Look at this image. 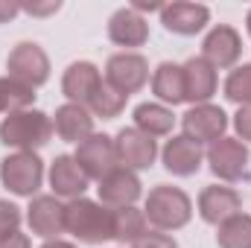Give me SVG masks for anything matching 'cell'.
<instances>
[{
	"mask_svg": "<svg viewBox=\"0 0 251 248\" xmlns=\"http://www.w3.org/2000/svg\"><path fill=\"white\" fill-rule=\"evenodd\" d=\"M234 128H237L240 140H249L251 143V102L249 105H240V111L234 117Z\"/></svg>",
	"mask_w": 251,
	"mask_h": 248,
	"instance_id": "4dcf8cb0",
	"label": "cell"
},
{
	"mask_svg": "<svg viewBox=\"0 0 251 248\" xmlns=\"http://www.w3.org/2000/svg\"><path fill=\"white\" fill-rule=\"evenodd\" d=\"M0 248H29V237L26 234H12V237L0 240Z\"/></svg>",
	"mask_w": 251,
	"mask_h": 248,
	"instance_id": "836d02e7",
	"label": "cell"
},
{
	"mask_svg": "<svg viewBox=\"0 0 251 248\" xmlns=\"http://www.w3.org/2000/svg\"><path fill=\"white\" fill-rule=\"evenodd\" d=\"M216 246L219 248H251V216L249 213H237V216L225 219L219 225Z\"/></svg>",
	"mask_w": 251,
	"mask_h": 248,
	"instance_id": "cb8c5ba5",
	"label": "cell"
},
{
	"mask_svg": "<svg viewBox=\"0 0 251 248\" xmlns=\"http://www.w3.org/2000/svg\"><path fill=\"white\" fill-rule=\"evenodd\" d=\"M225 97L237 105H249L251 102V64H243L237 70L228 73L225 79Z\"/></svg>",
	"mask_w": 251,
	"mask_h": 248,
	"instance_id": "83f0119b",
	"label": "cell"
},
{
	"mask_svg": "<svg viewBox=\"0 0 251 248\" xmlns=\"http://www.w3.org/2000/svg\"><path fill=\"white\" fill-rule=\"evenodd\" d=\"M114 149H117V161L126 164V170H149L158 155V143L134 125L123 128L114 137Z\"/></svg>",
	"mask_w": 251,
	"mask_h": 248,
	"instance_id": "8fae6325",
	"label": "cell"
},
{
	"mask_svg": "<svg viewBox=\"0 0 251 248\" xmlns=\"http://www.w3.org/2000/svg\"><path fill=\"white\" fill-rule=\"evenodd\" d=\"M184 125V134L190 140H196L199 146L201 143H216L225 137V128H228V114L219 108V105H193L187 114L181 117Z\"/></svg>",
	"mask_w": 251,
	"mask_h": 248,
	"instance_id": "9c48e42d",
	"label": "cell"
},
{
	"mask_svg": "<svg viewBox=\"0 0 251 248\" xmlns=\"http://www.w3.org/2000/svg\"><path fill=\"white\" fill-rule=\"evenodd\" d=\"M164 167L173 173V175H196L201 170V146L196 140H190L187 134H178L173 140H167L164 146Z\"/></svg>",
	"mask_w": 251,
	"mask_h": 248,
	"instance_id": "d6986e66",
	"label": "cell"
},
{
	"mask_svg": "<svg viewBox=\"0 0 251 248\" xmlns=\"http://www.w3.org/2000/svg\"><path fill=\"white\" fill-rule=\"evenodd\" d=\"M126 94H120L117 88H111L108 82H102L100 88H97V94H94V99L88 102V108L97 114V117H102V120H114V117H120L126 108Z\"/></svg>",
	"mask_w": 251,
	"mask_h": 248,
	"instance_id": "484cf974",
	"label": "cell"
},
{
	"mask_svg": "<svg viewBox=\"0 0 251 248\" xmlns=\"http://www.w3.org/2000/svg\"><path fill=\"white\" fill-rule=\"evenodd\" d=\"M210 21V9L201 3H170L161 9V24L176 35H196Z\"/></svg>",
	"mask_w": 251,
	"mask_h": 248,
	"instance_id": "e0dca14e",
	"label": "cell"
},
{
	"mask_svg": "<svg viewBox=\"0 0 251 248\" xmlns=\"http://www.w3.org/2000/svg\"><path fill=\"white\" fill-rule=\"evenodd\" d=\"M146 219L158 228V231H178L184 228L193 216V201L181 187L158 184L149 190L146 196Z\"/></svg>",
	"mask_w": 251,
	"mask_h": 248,
	"instance_id": "3957f363",
	"label": "cell"
},
{
	"mask_svg": "<svg viewBox=\"0 0 251 248\" xmlns=\"http://www.w3.org/2000/svg\"><path fill=\"white\" fill-rule=\"evenodd\" d=\"M105 82L120 94H137L149 82V62L140 53H114L105 62Z\"/></svg>",
	"mask_w": 251,
	"mask_h": 248,
	"instance_id": "52a82bcc",
	"label": "cell"
},
{
	"mask_svg": "<svg viewBox=\"0 0 251 248\" xmlns=\"http://www.w3.org/2000/svg\"><path fill=\"white\" fill-rule=\"evenodd\" d=\"M246 24H249V35H251V12H249V18H246Z\"/></svg>",
	"mask_w": 251,
	"mask_h": 248,
	"instance_id": "d590c367",
	"label": "cell"
},
{
	"mask_svg": "<svg viewBox=\"0 0 251 248\" xmlns=\"http://www.w3.org/2000/svg\"><path fill=\"white\" fill-rule=\"evenodd\" d=\"M140 178L131 173V170H126V167H114L102 181H100V201L105 204V207H111V210H117V207H131L137 198H140Z\"/></svg>",
	"mask_w": 251,
	"mask_h": 248,
	"instance_id": "5bb4252c",
	"label": "cell"
},
{
	"mask_svg": "<svg viewBox=\"0 0 251 248\" xmlns=\"http://www.w3.org/2000/svg\"><path fill=\"white\" fill-rule=\"evenodd\" d=\"M53 137V120L44 111H12L3 123H0V143L12 146L18 152H32L41 149L44 143H50Z\"/></svg>",
	"mask_w": 251,
	"mask_h": 248,
	"instance_id": "7a4b0ae2",
	"label": "cell"
},
{
	"mask_svg": "<svg viewBox=\"0 0 251 248\" xmlns=\"http://www.w3.org/2000/svg\"><path fill=\"white\" fill-rule=\"evenodd\" d=\"M108 38L120 47H143L149 41V24L140 18V12L128 9H117L108 21Z\"/></svg>",
	"mask_w": 251,
	"mask_h": 248,
	"instance_id": "44dd1931",
	"label": "cell"
},
{
	"mask_svg": "<svg viewBox=\"0 0 251 248\" xmlns=\"http://www.w3.org/2000/svg\"><path fill=\"white\" fill-rule=\"evenodd\" d=\"M152 94L161 99V102H170V105H178V102H187L184 97V70L181 64L173 62H161L152 73Z\"/></svg>",
	"mask_w": 251,
	"mask_h": 248,
	"instance_id": "7402d4cb",
	"label": "cell"
},
{
	"mask_svg": "<svg viewBox=\"0 0 251 248\" xmlns=\"http://www.w3.org/2000/svg\"><path fill=\"white\" fill-rule=\"evenodd\" d=\"M53 131L62 137L64 143H82L94 134V117L85 105H73L64 102L56 108V120H53Z\"/></svg>",
	"mask_w": 251,
	"mask_h": 248,
	"instance_id": "ffe728a7",
	"label": "cell"
},
{
	"mask_svg": "<svg viewBox=\"0 0 251 248\" xmlns=\"http://www.w3.org/2000/svg\"><path fill=\"white\" fill-rule=\"evenodd\" d=\"M131 246L134 248H178V243H176L170 234H158V231L149 234V231H146V234H143L137 243H131Z\"/></svg>",
	"mask_w": 251,
	"mask_h": 248,
	"instance_id": "f546056e",
	"label": "cell"
},
{
	"mask_svg": "<svg viewBox=\"0 0 251 248\" xmlns=\"http://www.w3.org/2000/svg\"><path fill=\"white\" fill-rule=\"evenodd\" d=\"M0 178L9 193L32 198L44 181V164L35 152H15L0 161Z\"/></svg>",
	"mask_w": 251,
	"mask_h": 248,
	"instance_id": "277c9868",
	"label": "cell"
},
{
	"mask_svg": "<svg viewBox=\"0 0 251 248\" xmlns=\"http://www.w3.org/2000/svg\"><path fill=\"white\" fill-rule=\"evenodd\" d=\"M26 222L35 237L59 240V234L64 231V204L56 196H32L26 207Z\"/></svg>",
	"mask_w": 251,
	"mask_h": 248,
	"instance_id": "4fadbf2b",
	"label": "cell"
},
{
	"mask_svg": "<svg viewBox=\"0 0 251 248\" xmlns=\"http://www.w3.org/2000/svg\"><path fill=\"white\" fill-rule=\"evenodd\" d=\"M88 184H91V178L85 175V170L76 164L73 155H59L53 161V167H50V187H53L56 196L70 198V201L73 198H82Z\"/></svg>",
	"mask_w": 251,
	"mask_h": 248,
	"instance_id": "2e32d148",
	"label": "cell"
},
{
	"mask_svg": "<svg viewBox=\"0 0 251 248\" xmlns=\"http://www.w3.org/2000/svg\"><path fill=\"white\" fill-rule=\"evenodd\" d=\"M100 85H102V76H100L97 64L91 62H73L62 76V94L73 105H85V108L94 99Z\"/></svg>",
	"mask_w": 251,
	"mask_h": 248,
	"instance_id": "9a60e30c",
	"label": "cell"
},
{
	"mask_svg": "<svg viewBox=\"0 0 251 248\" xmlns=\"http://www.w3.org/2000/svg\"><path fill=\"white\" fill-rule=\"evenodd\" d=\"M64 231L85 246H100L114 240V210L91 198H73L64 204Z\"/></svg>",
	"mask_w": 251,
	"mask_h": 248,
	"instance_id": "6da1fadb",
	"label": "cell"
},
{
	"mask_svg": "<svg viewBox=\"0 0 251 248\" xmlns=\"http://www.w3.org/2000/svg\"><path fill=\"white\" fill-rule=\"evenodd\" d=\"M18 228H21V207L0 198V240L18 234Z\"/></svg>",
	"mask_w": 251,
	"mask_h": 248,
	"instance_id": "f1b7e54d",
	"label": "cell"
},
{
	"mask_svg": "<svg viewBox=\"0 0 251 248\" xmlns=\"http://www.w3.org/2000/svg\"><path fill=\"white\" fill-rule=\"evenodd\" d=\"M6 70L12 79L24 82L29 88H38L50 79V59L35 41H21L6 56Z\"/></svg>",
	"mask_w": 251,
	"mask_h": 248,
	"instance_id": "5b68a950",
	"label": "cell"
},
{
	"mask_svg": "<svg viewBox=\"0 0 251 248\" xmlns=\"http://www.w3.org/2000/svg\"><path fill=\"white\" fill-rule=\"evenodd\" d=\"M0 111H6V108H3V99H0Z\"/></svg>",
	"mask_w": 251,
	"mask_h": 248,
	"instance_id": "8d00e7d4",
	"label": "cell"
},
{
	"mask_svg": "<svg viewBox=\"0 0 251 248\" xmlns=\"http://www.w3.org/2000/svg\"><path fill=\"white\" fill-rule=\"evenodd\" d=\"M181 70H184V97H187V102L204 105V102L216 94V88H219L216 67L207 64L201 56H196V59H190L187 64H181Z\"/></svg>",
	"mask_w": 251,
	"mask_h": 248,
	"instance_id": "ac0fdd59",
	"label": "cell"
},
{
	"mask_svg": "<svg viewBox=\"0 0 251 248\" xmlns=\"http://www.w3.org/2000/svg\"><path fill=\"white\" fill-rule=\"evenodd\" d=\"M41 248H76L73 243H64V240H47Z\"/></svg>",
	"mask_w": 251,
	"mask_h": 248,
	"instance_id": "e575fe53",
	"label": "cell"
},
{
	"mask_svg": "<svg viewBox=\"0 0 251 248\" xmlns=\"http://www.w3.org/2000/svg\"><path fill=\"white\" fill-rule=\"evenodd\" d=\"M21 12V3H12V0H0V24H9L15 15Z\"/></svg>",
	"mask_w": 251,
	"mask_h": 248,
	"instance_id": "d6a6232c",
	"label": "cell"
},
{
	"mask_svg": "<svg viewBox=\"0 0 251 248\" xmlns=\"http://www.w3.org/2000/svg\"><path fill=\"white\" fill-rule=\"evenodd\" d=\"M207 164H210L213 175L222 181H251L249 149H246V143H240L234 137H222V140L210 143Z\"/></svg>",
	"mask_w": 251,
	"mask_h": 248,
	"instance_id": "8992f818",
	"label": "cell"
},
{
	"mask_svg": "<svg viewBox=\"0 0 251 248\" xmlns=\"http://www.w3.org/2000/svg\"><path fill=\"white\" fill-rule=\"evenodd\" d=\"M243 207V196L234 190V187H219L210 184L199 193V216L207 222V225H222L225 219L237 216Z\"/></svg>",
	"mask_w": 251,
	"mask_h": 248,
	"instance_id": "7c38bea8",
	"label": "cell"
},
{
	"mask_svg": "<svg viewBox=\"0 0 251 248\" xmlns=\"http://www.w3.org/2000/svg\"><path fill=\"white\" fill-rule=\"evenodd\" d=\"M173 111L161 102H140L134 108V128H140L143 134L149 137H161V134H170L173 131Z\"/></svg>",
	"mask_w": 251,
	"mask_h": 248,
	"instance_id": "603a6c76",
	"label": "cell"
},
{
	"mask_svg": "<svg viewBox=\"0 0 251 248\" xmlns=\"http://www.w3.org/2000/svg\"><path fill=\"white\" fill-rule=\"evenodd\" d=\"M0 99H3V108L12 114V111H24L32 105L35 99V88L12 79V76H0Z\"/></svg>",
	"mask_w": 251,
	"mask_h": 248,
	"instance_id": "4316f807",
	"label": "cell"
},
{
	"mask_svg": "<svg viewBox=\"0 0 251 248\" xmlns=\"http://www.w3.org/2000/svg\"><path fill=\"white\" fill-rule=\"evenodd\" d=\"M73 158L85 170V175L97 178V181H102L117 167V149H114V140L108 134H91L88 140H82Z\"/></svg>",
	"mask_w": 251,
	"mask_h": 248,
	"instance_id": "ba28073f",
	"label": "cell"
},
{
	"mask_svg": "<svg viewBox=\"0 0 251 248\" xmlns=\"http://www.w3.org/2000/svg\"><path fill=\"white\" fill-rule=\"evenodd\" d=\"M243 56V38L234 26L219 24L201 41V59L213 67H234Z\"/></svg>",
	"mask_w": 251,
	"mask_h": 248,
	"instance_id": "30bf717a",
	"label": "cell"
},
{
	"mask_svg": "<svg viewBox=\"0 0 251 248\" xmlns=\"http://www.w3.org/2000/svg\"><path fill=\"white\" fill-rule=\"evenodd\" d=\"M146 234V213L137 207H117L114 210V240L137 243Z\"/></svg>",
	"mask_w": 251,
	"mask_h": 248,
	"instance_id": "d4e9b609",
	"label": "cell"
},
{
	"mask_svg": "<svg viewBox=\"0 0 251 248\" xmlns=\"http://www.w3.org/2000/svg\"><path fill=\"white\" fill-rule=\"evenodd\" d=\"M62 9L59 0H50V3H21V12H29L35 18H44V15H56Z\"/></svg>",
	"mask_w": 251,
	"mask_h": 248,
	"instance_id": "1f68e13d",
	"label": "cell"
}]
</instances>
